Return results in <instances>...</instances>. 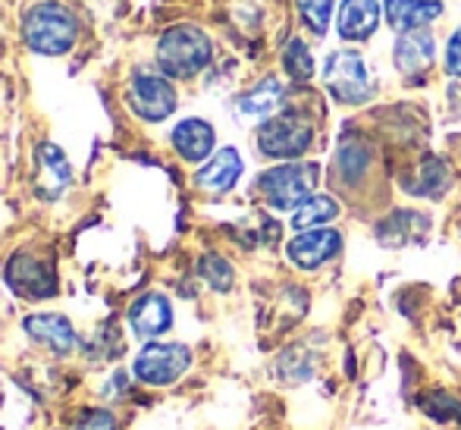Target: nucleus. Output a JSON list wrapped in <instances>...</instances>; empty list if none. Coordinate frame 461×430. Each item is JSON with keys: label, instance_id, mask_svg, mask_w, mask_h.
<instances>
[{"label": "nucleus", "instance_id": "nucleus-5", "mask_svg": "<svg viewBox=\"0 0 461 430\" xmlns=\"http://www.w3.org/2000/svg\"><path fill=\"white\" fill-rule=\"evenodd\" d=\"M192 352L183 343H148L135 355L132 374L148 387H170L188 371Z\"/></svg>", "mask_w": 461, "mask_h": 430}, {"label": "nucleus", "instance_id": "nucleus-8", "mask_svg": "<svg viewBox=\"0 0 461 430\" xmlns=\"http://www.w3.org/2000/svg\"><path fill=\"white\" fill-rule=\"evenodd\" d=\"M129 107L135 110V116L148 123H160L176 110V88L170 86L167 76L158 73H135L126 91Z\"/></svg>", "mask_w": 461, "mask_h": 430}, {"label": "nucleus", "instance_id": "nucleus-23", "mask_svg": "<svg viewBox=\"0 0 461 430\" xmlns=\"http://www.w3.org/2000/svg\"><path fill=\"white\" fill-rule=\"evenodd\" d=\"M198 273L207 279V286L217 292H230L232 283H236V273H232V264L220 255H204L198 264Z\"/></svg>", "mask_w": 461, "mask_h": 430}, {"label": "nucleus", "instance_id": "nucleus-7", "mask_svg": "<svg viewBox=\"0 0 461 430\" xmlns=\"http://www.w3.org/2000/svg\"><path fill=\"white\" fill-rule=\"evenodd\" d=\"M4 279L16 296L29 298V302H41V298L57 296V273L48 261L29 255V252H16L4 267Z\"/></svg>", "mask_w": 461, "mask_h": 430}, {"label": "nucleus", "instance_id": "nucleus-17", "mask_svg": "<svg viewBox=\"0 0 461 430\" xmlns=\"http://www.w3.org/2000/svg\"><path fill=\"white\" fill-rule=\"evenodd\" d=\"M380 25V0H342L339 35L346 41H367Z\"/></svg>", "mask_w": 461, "mask_h": 430}, {"label": "nucleus", "instance_id": "nucleus-18", "mask_svg": "<svg viewBox=\"0 0 461 430\" xmlns=\"http://www.w3.org/2000/svg\"><path fill=\"white\" fill-rule=\"evenodd\" d=\"M283 101H285V88L279 86V79L270 76V79L258 82L249 95L239 97V114L251 116V120H267V116H274L283 107Z\"/></svg>", "mask_w": 461, "mask_h": 430}, {"label": "nucleus", "instance_id": "nucleus-27", "mask_svg": "<svg viewBox=\"0 0 461 430\" xmlns=\"http://www.w3.org/2000/svg\"><path fill=\"white\" fill-rule=\"evenodd\" d=\"M73 430H116V421L107 412H86Z\"/></svg>", "mask_w": 461, "mask_h": 430}, {"label": "nucleus", "instance_id": "nucleus-25", "mask_svg": "<svg viewBox=\"0 0 461 430\" xmlns=\"http://www.w3.org/2000/svg\"><path fill=\"white\" fill-rule=\"evenodd\" d=\"M298 13H302L304 25L314 35H327L330 16H333V0H298Z\"/></svg>", "mask_w": 461, "mask_h": 430}, {"label": "nucleus", "instance_id": "nucleus-28", "mask_svg": "<svg viewBox=\"0 0 461 430\" xmlns=\"http://www.w3.org/2000/svg\"><path fill=\"white\" fill-rule=\"evenodd\" d=\"M446 69L461 79V29L449 38V48H446Z\"/></svg>", "mask_w": 461, "mask_h": 430}, {"label": "nucleus", "instance_id": "nucleus-19", "mask_svg": "<svg viewBox=\"0 0 461 430\" xmlns=\"http://www.w3.org/2000/svg\"><path fill=\"white\" fill-rule=\"evenodd\" d=\"M449 182H452V176L443 160L424 158L418 170H414V179H405V192L420 195V198H439V195L449 188Z\"/></svg>", "mask_w": 461, "mask_h": 430}, {"label": "nucleus", "instance_id": "nucleus-9", "mask_svg": "<svg viewBox=\"0 0 461 430\" xmlns=\"http://www.w3.org/2000/svg\"><path fill=\"white\" fill-rule=\"evenodd\" d=\"M342 249V236L327 226H317V230H302L289 245H285V255L295 267L302 270H317L330 258H336Z\"/></svg>", "mask_w": 461, "mask_h": 430}, {"label": "nucleus", "instance_id": "nucleus-20", "mask_svg": "<svg viewBox=\"0 0 461 430\" xmlns=\"http://www.w3.org/2000/svg\"><path fill=\"white\" fill-rule=\"evenodd\" d=\"M427 226L430 224H427V217H420V214L395 211L386 224L376 226V236H380V242H386V245H405V242H411V239L424 236Z\"/></svg>", "mask_w": 461, "mask_h": 430}, {"label": "nucleus", "instance_id": "nucleus-21", "mask_svg": "<svg viewBox=\"0 0 461 430\" xmlns=\"http://www.w3.org/2000/svg\"><path fill=\"white\" fill-rule=\"evenodd\" d=\"M339 217V201L333 195H311L304 205L295 207V217H292V226L298 233L302 230H317V226H327Z\"/></svg>", "mask_w": 461, "mask_h": 430}, {"label": "nucleus", "instance_id": "nucleus-12", "mask_svg": "<svg viewBox=\"0 0 461 430\" xmlns=\"http://www.w3.org/2000/svg\"><path fill=\"white\" fill-rule=\"evenodd\" d=\"M129 324H132L135 336L141 340H154V336L167 334L173 324V305L160 292H148V296L135 298L129 308Z\"/></svg>", "mask_w": 461, "mask_h": 430}, {"label": "nucleus", "instance_id": "nucleus-16", "mask_svg": "<svg viewBox=\"0 0 461 430\" xmlns=\"http://www.w3.org/2000/svg\"><path fill=\"white\" fill-rule=\"evenodd\" d=\"M383 6H386V23L395 32L427 29L433 19L443 16L439 0H383Z\"/></svg>", "mask_w": 461, "mask_h": 430}, {"label": "nucleus", "instance_id": "nucleus-4", "mask_svg": "<svg viewBox=\"0 0 461 430\" xmlns=\"http://www.w3.org/2000/svg\"><path fill=\"white\" fill-rule=\"evenodd\" d=\"M314 142V129L304 116L298 114H274L258 129V148L261 154L276 160L302 158Z\"/></svg>", "mask_w": 461, "mask_h": 430}, {"label": "nucleus", "instance_id": "nucleus-2", "mask_svg": "<svg viewBox=\"0 0 461 430\" xmlns=\"http://www.w3.org/2000/svg\"><path fill=\"white\" fill-rule=\"evenodd\" d=\"M213 48L211 38L194 25H173L170 32L160 35L158 44V67L170 79H188V76L201 73L211 63Z\"/></svg>", "mask_w": 461, "mask_h": 430}, {"label": "nucleus", "instance_id": "nucleus-11", "mask_svg": "<svg viewBox=\"0 0 461 430\" xmlns=\"http://www.w3.org/2000/svg\"><path fill=\"white\" fill-rule=\"evenodd\" d=\"M393 60L395 69H402L408 79H420L433 67V60H437V41H433V35L427 29L399 32Z\"/></svg>", "mask_w": 461, "mask_h": 430}, {"label": "nucleus", "instance_id": "nucleus-1", "mask_svg": "<svg viewBox=\"0 0 461 430\" xmlns=\"http://www.w3.org/2000/svg\"><path fill=\"white\" fill-rule=\"evenodd\" d=\"M76 35H79V25H76V16L63 4H50L48 0V4H38L25 13L23 38L38 54H67L76 44Z\"/></svg>", "mask_w": 461, "mask_h": 430}, {"label": "nucleus", "instance_id": "nucleus-26", "mask_svg": "<svg viewBox=\"0 0 461 430\" xmlns=\"http://www.w3.org/2000/svg\"><path fill=\"white\" fill-rule=\"evenodd\" d=\"M279 377H289V371H298V380H311V374H314V368H311V355L304 349H289L283 358H279Z\"/></svg>", "mask_w": 461, "mask_h": 430}, {"label": "nucleus", "instance_id": "nucleus-22", "mask_svg": "<svg viewBox=\"0 0 461 430\" xmlns=\"http://www.w3.org/2000/svg\"><path fill=\"white\" fill-rule=\"evenodd\" d=\"M283 67L295 82H308L314 76V57H311L308 44L302 38H292L289 48L283 50Z\"/></svg>", "mask_w": 461, "mask_h": 430}, {"label": "nucleus", "instance_id": "nucleus-10", "mask_svg": "<svg viewBox=\"0 0 461 430\" xmlns=\"http://www.w3.org/2000/svg\"><path fill=\"white\" fill-rule=\"evenodd\" d=\"M73 182V167L67 154L50 142H41L35 151V195L41 201H57Z\"/></svg>", "mask_w": 461, "mask_h": 430}, {"label": "nucleus", "instance_id": "nucleus-24", "mask_svg": "<svg viewBox=\"0 0 461 430\" xmlns=\"http://www.w3.org/2000/svg\"><path fill=\"white\" fill-rule=\"evenodd\" d=\"M367 164H370V154L361 142H342V148H339V176L342 179L355 182L367 170Z\"/></svg>", "mask_w": 461, "mask_h": 430}, {"label": "nucleus", "instance_id": "nucleus-15", "mask_svg": "<svg viewBox=\"0 0 461 430\" xmlns=\"http://www.w3.org/2000/svg\"><path fill=\"white\" fill-rule=\"evenodd\" d=\"M173 148H176V154L188 164H201V160L207 158V154L213 151V145H217V135H213V126L204 120H198V116H188V120L179 123L176 129H173Z\"/></svg>", "mask_w": 461, "mask_h": 430}, {"label": "nucleus", "instance_id": "nucleus-14", "mask_svg": "<svg viewBox=\"0 0 461 430\" xmlns=\"http://www.w3.org/2000/svg\"><path fill=\"white\" fill-rule=\"evenodd\" d=\"M23 327L32 340L48 345L54 355H69V352H76V345H79L76 343L73 324L63 315H32V317H25Z\"/></svg>", "mask_w": 461, "mask_h": 430}, {"label": "nucleus", "instance_id": "nucleus-6", "mask_svg": "<svg viewBox=\"0 0 461 430\" xmlns=\"http://www.w3.org/2000/svg\"><path fill=\"white\" fill-rule=\"evenodd\" d=\"M323 82L327 91L339 104H365L374 95V82L370 73L355 50H336L327 57V67H323Z\"/></svg>", "mask_w": 461, "mask_h": 430}, {"label": "nucleus", "instance_id": "nucleus-3", "mask_svg": "<svg viewBox=\"0 0 461 430\" xmlns=\"http://www.w3.org/2000/svg\"><path fill=\"white\" fill-rule=\"evenodd\" d=\"M317 164H279L261 173L258 179V192L274 211H295L298 205L314 195L317 188Z\"/></svg>", "mask_w": 461, "mask_h": 430}, {"label": "nucleus", "instance_id": "nucleus-13", "mask_svg": "<svg viewBox=\"0 0 461 430\" xmlns=\"http://www.w3.org/2000/svg\"><path fill=\"white\" fill-rule=\"evenodd\" d=\"M239 176H242V158H239V151L236 148H220V151L194 173V186H198L201 192L223 195L236 186Z\"/></svg>", "mask_w": 461, "mask_h": 430}]
</instances>
